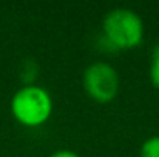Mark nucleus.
<instances>
[{"label":"nucleus","instance_id":"nucleus-1","mask_svg":"<svg viewBox=\"0 0 159 157\" xmlns=\"http://www.w3.org/2000/svg\"><path fill=\"white\" fill-rule=\"evenodd\" d=\"M12 117L23 126L36 128L43 125L53 112V99L47 89L37 85H25L11 97Z\"/></svg>","mask_w":159,"mask_h":157},{"label":"nucleus","instance_id":"nucleus-2","mask_svg":"<svg viewBox=\"0 0 159 157\" xmlns=\"http://www.w3.org/2000/svg\"><path fill=\"white\" fill-rule=\"evenodd\" d=\"M105 40L116 50H131L141 45L144 37V22L130 8H114L102 20Z\"/></svg>","mask_w":159,"mask_h":157},{"label":"nucleus","instance_id":"nucleus-3","mask_svg":"<svg viewBox=\"0 0 159 157\" xmlns=\"http://www.w3.org/2000/svg\"><path fill=\"white\" fill-rule=\"evenodd\" d=\"M85 93L98 103H110L119 93V72L107 62H94L88 65L82 76Z\"/></svg>","mask_w":159,"mask_h":157},{"label":"nucleus","instance_id":"nucleus-4","mask_svg":"<svg viewBox=\"0 0 159 157\" xmlns=\"http://www.w3.org/2000/svg\"><path fill=\"white\" fill-rule=\"evenodd\" d=\"M141 157H159V136L148 137L142 145H141Z\"/></svg>","mask_w":159,"mask_h":157},{"label":"nucleus","instance_id":"nucleus-5","mask_svg":"<svg viewBox=\"0 0 159 157\" xmlns=\"http://www.w3.org/2000/svg\"><path fill=\"white\" fill-rule=\"evenodd\" d=\"M150 80L152 85L159 89V45L155 46L152 54V63H150Z\"/></svg>","mask_w":159,"mask_h":157},{"label":"nucleus","instance_id":"nucleus-6","mask_svg":"<svg viewBox=\"0 0 159 157\" xmlns=\"http://www.w3.org/2000/svg\"><path fill=\"white\" fill-rule=\"evenodd\" d=\"M50 157H79V156H77L76 153L70 151V150H59V151L53 153Z\"/></svg>","mask_w":159,"mask_h":157}]
</instances>
